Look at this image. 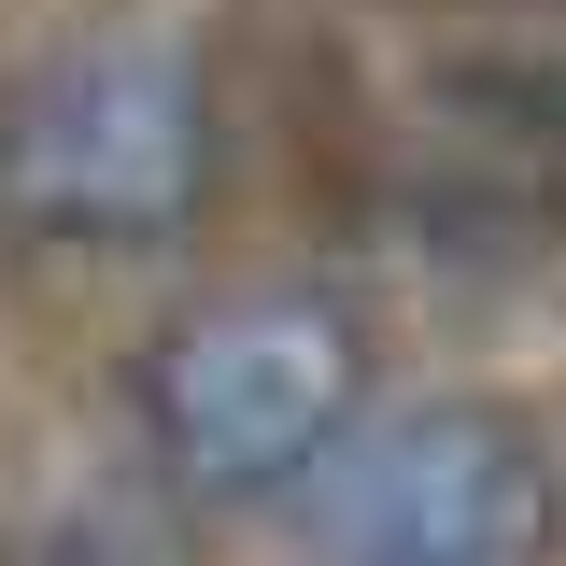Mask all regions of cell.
I'll return each instance as SVG.
<instances>
[{"label": "cell", "instance_id": "cell-1", "mask_svg": "<svg viewBox=\"0 0 566 566\" xmlns=\"http://www.w3.org/2000/svg\"><path fill=\"white\" fill-rule=\"evenodd\" d=\"M212 185V99L170 43H71L0 99V212L43 241H170Z\"/></svg>", "mask_w": 566, "mask_h": 566}, {"label": "cell", "instance_id": "cell-2", "mask_svg": "<svg viewBox=\"0 0 566 566\" xmlns=\"http://www.w3.org/2000/svg\"><path fill=\"white\" fill-rule=\"evenodd\" d=\"M142 424L170 453L185 495H283L326 482L354 424V340L312 312V297H227V312H185L156 368H142Z\"/></svg>", "mask_w": 566, "mask_h": 566}, {"label": "cell", "instance_id": "cell-3", "mask_svg": "<svg viewBox=\"0 0 566 566\" xmlns=\"http://www.w3.org/2000/svg\"><path fill=\"white\" fill-rule=\"evenodd\" d=\"M312 524H326L340 566H524L553 538V468L510 411L439 397V411L354 424L326 453Z\"/></svg>", "mask_w": 566, "mask_h": 566}, {"label": "cell", "instance_id": "cell-4", "mask_svg": "<svg viewBox=\"0 0 566 566\" xmlns=\"http://www.w3.org/2000/svg\"><path fill=\"white\" fill-rule=\"evenodd\" d=\"M14 566H43V553H14Z\"/></svg>", "mask_w": 566, "mask_h": 566}]
</instances>
